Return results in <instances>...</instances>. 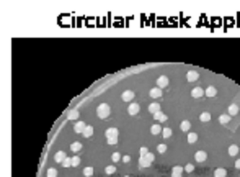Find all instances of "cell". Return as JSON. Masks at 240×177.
<instances>
[{
    "label": "cell",
    "mask_w": 240,
    "mask_h": 177,
    "mask_svg": "<svg viewBox=\"0 0 240 177\" xmlns=\"http://www.w3.org/2000/svg\"><path fill=\"white\" fill-rule=\"evenodd\" d=\"M111 113V108L108 103H101V105H98V108H96V115H98V118H108Z\"/></svg>",
    "instance_id": "cell-1"
},
{
    "label": "cell",
    "mask_w": 240,
    "mask_h": 177,
    "mask_svg": "<svg viewBox=\"0 0 240 177\" xmlns=\"http://www.w3.org/2000/svg\"><path fill=\"white\" fill-rule=\"evenodd\" d=\"M152 162H154V154H152V152H149V154H145V156H142V157H139V166L140 167H149Z\"/></svg>",
    "instance_id": "cell-2"
},
{
    "label": "cell",
    "mask_w": 240,
    "mask_h": 177,
    "mask_svg": "<svg viewBox=\"0 0 240 177\" xmlns=\"http://www.w3.org/2000/svg\"><path fill=\"white\" fill-rule=\"evenodd\" d=\"M157 87H160V89L168 87V77L167 76H160L159 79H157Z\"/></svg>",
    "instance_id": "cell-3"
},
{
    "label": "cell",
    "mask_w": 240,
    "mask_h": 177,
    "mask_svg": "<svg viewBox=\"0 0 240 177\" xmlns=\"http://www.w3.org/2000/svg\"><path fill=\"white\" fill-rule=\"evenodd\" d=\"M203 95H206L204 90H203V87H195L193 92H191V97H195V98H201Z\"/></svg>",
    "instance_id": "cell-4"
},
{
    "label": "cell",
    "mask_w": 240,
    "mask_h": 177,
    "mask_svg": "<svg viewBox=\"0 0 240 177\" xmlns=\"http://www.w3.org/2000/svg\"><path fill=\"white\" fill-rule=\"evenodd\" d=\"M139 111H140L139 103H131V105H129V108H127V113H129V115H137Z\"/></svg>",
    "instance_id": "cell-5"
},
{
    "label": "cell",
    "mask_w": 240,
    "mask_h": 177,
    "mask_svg": "<svg viewBox=\"0 0 240 177\" xmlns=\"http://www.w3.org/2000/svg\"><path fill=\"white\" fill-rule=\"evenodd\" d=\"M121 98H123L124 102H131V100H134V92H132V90H126V92H123Z\"/></svg>",
    "instance_id": "cell-6"
},
{
    "label": "cell",
    "mask_w": 240,
    "mask_h": 177,
    "mask_svg": "<svg viewBox=\"0 0 240 177\" xmlns=\"http://www.w3.org/2000/svg\"><path fill=\"white\" fill-rule=\"evenodd\" d=\"M183 171H185V167H181V166H175L173 169H172V177H181Z\"/></svg>",
    "instance_id": "cell-7"
},
{
    "label": "cell",
    "mask_w": 240,
    "mask_h": 177,
    "mask_svg": "<svg viewBox=\"0 0 240 177\" xmlns=\"http://www.w3.org/2000/svg\"><path fill=\"white\" fill-rule=\"evenodd\" d=\"M150 97H152V98H160V97H162V89H160V87L150 89Z\"/></svg>",
    "instance_id": "cell-8"
},
{
    "label": "cell",
    "mask_w": 240,
    "mask_h": 177,
    "mask_svg": "<svg viewBox=\"0 0 240 177\" xmlns=\"http://www.w3.org/2000/svg\"><path fill=\"white\" fill-rule=\"evenodd\" d=\"M105 135H106V139L108 138H118V128H108L105 131Z\"/></svg>",
    "instance_id": "cell-9"
},
{
    "label": "cell",
    "mask_w": 240,
    "mask_h": 177,
    "mask_svg": "<svg viewBox=\"0 0 240 177\" xmlns=\"http://www.w3.org/2000/svg\"><path fill=\"white\" fill-rule=\"evenodd\" d=\"M186 79H188L190 82H196L198 79H199V74H198L196 71H190L188 74H186Z\"/></svg>",
    "instance_id": "cell-10"
},
{
    "label": "cell",
    "mask_w": 240,
    "mask_h": 177,
    "mask_svg": "<svg viewBox=\"0 0 240 177\" xmlns=\"http://www.w3.org/2000/svg\"><path fill=\"white\" fill-rule=\"evenodd\" d=\"M54 159H56V162H59V164H62V162H64L65 159H67V156H65V152H64V151H59V152H56Z\"/></svg>",
    "instance_id": "cell-11"
},
{
    "label": "cell",
    "mask_w": 240,
    "mask_h": 177,
    "mask_svg": "<svg viewBox=\"0 0 240 177\" xmlns=\"http://www.w3.org/2000/svg\"><path fill=\"white\" fill-rule=\"evenodd\" d=\"M85 128H87V125L83 122H77L75 123V126H74V130H75V133H83L85 131Z\"/></svg>",
    "instance_id": "cell-12"
},
{
    "label": "cell",
    "mask_w": 240,
    "mask_h": 177,
    "mask_svg": "<svg viewBox=\"0 0 240 177\" xmlns=\"http://www.w3.org/2000/svg\"><path fill=\"white\" fill-rule=\"evenodd\" d=\"M204 94H206L207 97H216V95H217V89H216L214 85H209V87L204 90Z\"/></svg>",
    "instance_id": "cell-13"
},
{
    "label": "cell",
    "mask_w": 240,
    "mask_h": 177,
    "mask_svg": "<svg viewBox=\"0 0 240 177\" xmlns=\"http://www.w3.org/2000/svg\"><path fill=\"white\" fill-rule=\"evenodd\" d=\"M149 111H150V113H154V115H155V113H159V111H160V103H159V102L150 103V105H149Z\"/></svg>",
    "instance_id": "cell-14"
},
{
    "label": "cell",
    "mask_w": 240,
    "mask_h": 177,
    "mask_svg": "<svg viewBox=\"0 0 240 177\" xmlns=\"http://www.w3.org/2000/svg\"><path fill=\"white\" fill-rule=\"evenodd\" d=\"M206 157H207V154H206L204 151H198V152L195 154V159H196L198 162H204Z\"/></svg>",
    "instance_id": "cell-15"
},
{
    "label": "cell",
    "mask_w": 240,
    "mask_h": 177,
    "mask_svg": "<svg viewBox=\"0 0 240 177\" xmlns=\"http://www.w3.org/2000/svg\"><path fill=\"white\" fill-rule=\"evenodd\" d=\"M227 113H229L230 116H234L239 113V105H235V103H232V105L229 107V110H227Z\"/></svg>",
    "instance_id": "cell-16"
},
{
    "label": "cell",
    "mask_w": 240,
    "mask_h": 177,
    "mask_svg": "<svg viewBox=\"0 0 240 177\" xmlns=\"http://www.w3.org/2000/svg\"><path fill=\"white\" fill-rule=\"evenodd\" d=\"M230 118H232V116H230L229 113H224V115H220V116H219V122L222 123V125H227V123L230 122Z\"/></svg>",
    "instance_id": "cell-17"
},
{
    "label": "cell",
    "mask_w": 240,
    "mask_h": 177,
    "mask_svg": "<svg viewBox=\"0 0 240 177\" xmlns=\"http://www.w3.org/2000/svg\"><path fill=\"white\" fill-rule=\"evenodd\" d=\"M154 118L157 120V122H167V118H168V116H167L165 113L159 111V113H155V115H154Z\"/></svg>",
    "instance_id": "cell-18"
},
{
    "label": "cell",
    "mask_w": 240,
    "mask_h": 177,
    "mask_svg": "<svg viewBox=\"0 0 240 177\" xmlns=\"http://www.w3.org/2000/svg\"><path fill=\"white\" fill-rule=\"evenodd\" d=\"M225 176H227V171L222 169V167H219V169L214 171V177H225Z\"/></svg>",
    "instance_id": "cell-19"
},
{
    "label": "cell",
    "mask_w": 240,
    "mask_h": 177,
    "mask_svg": "<svg viewBox=\"0 0 240 177\" xmlns=\"http://www.w3.org/2000/svg\"><path fill=\"white\" fill-rule=\"evenodd\" d=\"M80 149H82V144H80L79 141H75V143L70 144V151H72V152H79Z\"/></svg>",
    "instance_id": "cell-20"
},
{
    "label": "cell",
    "mask_w": 240,
    "mask_h": 177,
    "mask_svg": "<svg viewBox=\"0 0 240 177\" xmlns=\"http://www.w3.org/2000/svg\"><path fill=\"white\" fill-rule=\"evenodd\" d=\"M82 135H83V136H85V138H90V136H93V126H88V125H87L85 131L82 133Z\"/></svg>",
    "instance_id": "cell-21"
},
{
    "label": "cell",
    "mask_w": 240,
    "mask_h": 177,
    "mask_svg": "<svg viewBox=\"0 0 240 177\" xmlns=\"http://www.w3.org/2000/svg\"><path fill=\"white\" fill-rule=\"evenodd\" d=\"M237 152H239V146H237V144H232V146L229 148V154L230 156H237Z\"/></svg>",
    "instance_id": "cell-22"
},
{
    "label": "cell",
    "mask_w": 240,
    "mask_h": 177,
    "mask_svg": "<svg viewBox=\"0 0 240 177\" xmlns=\"http://www.w3.org/2000/svg\"><path fill=\"white\" fill-rule=\"evenodd\" d=\"M150 133H152V135H160V133H162V128H160L159 125H152V128H150Z\"/></svg>",
    "instance_id": "cell-23"
},
{
    "label": "cell",
    "mask_w": 240,
    "mask_h": 177,
    "mask_svg": "<svg viewBox=\"0 0 240 177\" xmlns=\"http://www.w3.org/2000/svg\"><path fill=\"white\" fill-rule=\"evenodd\" d=\"M196 141H198V135H196V133H190V135H188V143L193 144V143H196Z\"/></svg>",
    "instance_id": "cell-24"
},
{
    "label": "cell",
    "mask_w": 240,
    "mask_h": 177,
    "mask_svg": "<svg viewBox=\"0 0 240 177\" xmlns=\"http://www.w3.org/2000/svg\"><path fill=\"white\" fill-rule=\"evenodd\" d=\"M83 176H85V177H92V176H93V167H92V166L85 167V169H83Z\"/></svg>",
    "instance_id": "cell-25"
},
{
    "label": "cell",
    "mask_w": 240,
    "mask_h": 177,
    "mask_svg": "<svg viewBox=\"0 0 240 177\" xmlns=\"http://www.w3.org/2000/svg\"><path fill=\"white\" fill-rule=\"evenodd\" d=\"M199 120H201V122H209V120H211V113H207V111L201 113V115H199Z\"/></svg>",
    "instance_id": "cell-26"
},
{
    "label": "cell",
    "mask_w": 240,
    "mask_h": 177,
    "mask_svg": "<svg viewBox=\"0 0 240 177\" xmlns=\"http://www.w3.org/2000/svg\"><path fill=\"white\" fill-rule=\"evenodd\" d=\"M190 128H191V123L188 122V120L181 122V130H183V131H190Z\"/></svg>",
    "instance_id": "cell-27"
},
{
    "label": "cell",
    "mask_w": 240,
    "mask_h": 177,
    "mask_svg": "<svg viewBox=\"0 0 240 177\" xmlns=\"http://www.w3.org/2000/svg\"><path fill=\"white\" fill-rule=\"evenodd\" d=\"M162 135H163V138H170L172 136V130L168 126H165L163 130H162Z\"/></svg>",
    "instance_id": "cell-28"
},
{
    "label": "cell",
    "mask_w": 240,
    "mask_h": 177,
    "mask_svg": "<svg viewBox=\"0 0 240 177\" xmlns=\"http://www.w3.org/2000/svg\"><path fill=\"white\" fill-rule=\"evenodd\" d=\"M77 118H79V111L77 110H72L69 113V120H77Z\"/></svg>",
    "instance_id": "cell-29"
},
{
    "label": "cell",
    "mask_w": 240,
    "mask_h": 177,
    "mask_svg": "<svg viewBox=\"0 0 240 177\" xmlns=\"http://www.w3.org/2000/svg\"><path fill=\"white\" fill-rule=\"evenodd\" d=\"M46 177H57V171H56V169H52V167H51V169H47V176Z\"/></svg>",
    "instance_id": "cell-30"
},
{
    "label": "cell",
    "mask_w": 240,
    "mask_h": 177,
    "mask_svg": "<svg viewBox=\"0 0 240 177\" xmlns=\"http://www.w3.org/2000/svg\"><path fill=\"white\" fill-rule=\"evenodd\" d=\"M80 164V157L79 156H74L72 157V167H77Z\"/></svg>",
    "instance_id": "cell-31"
},
{
    "label": "cell",
    "mask_w": 240,
    "mask_h": 177,
    "mask_svg": "<svg viewBox=\"0 0 240 177\" xmlns=\"http://www.w3.org/2000/svg\"><path fill=\"white\" fill-rule=\"evenodd\" d=\"M62 166H64V167H70V166H72V157H67V159L62 162Z\"/></svg>",
    "instance_id": "cell-32"
},
{
    "label": "cell",
    "mask_w": 240,
    "mask_h": 177,
    "mask_svg": "<svg viewBox=\"0 0 240 177\" xmlns=\"http://www.w3.org/2000/svg\"><path fill=\"white\" fill-rule=\"evenodd\" d=\"M105 171H106V174H115V172H116V167H115V166H108Z\"/></svg>",
    "instance_id": "cell-33"
},
{
    "label": "cell",
    "mask_w": 240,
    "mask_h": 177,
    "mask_svg": "<svg viewBox=\"0 0 240 177\" xmlns=\"http://www.w3.org/2000/svg\"><path fill=\"white\" fill-rule=\"evenodd\" d=\"M121 159H123V157H121V154H119V152H113V161H115V162L121 161Z\"/></svg>",
    "instance_id": "cell-34"
},
{
    "label": "cell",
    "mask_w": 240,
    "mask_h": 177,
    "mask_svg": "<svg viewBox=\"0 0 240 177\" xmlns=\"http://www.w3.org/2000/svg\"><path fill=\"white\" fill-rule=\"evenodd\" d=\"M157 151H159V152H162V154H163V152L167 151V146H165V144H159V146H157Z\"/></svg>",
    "instance_id": "cell-35"
},
{
    "label": "cell",
    "mask_w": 240,
    "mask_h": 177,
    "mask_svg": "<svg viewBox=\"0 0 240 177\" xmlns=\"http://www.w3.org/2000/svg\"><path fill=\"white\" fill-rule=\"evenodd\" d=\"M185 171L188 172V174H190V172L195 171V166H193V164H186V166H185Z\"/></svg>",
    "instance_id": "cell-36"
},
{
    "label": "cell",
    "mask_w": 240,
    "mask_h": 177,
    "mask_svg": "<svg viewBox=\"0 0 240 177\" xmlns=\"http://www.w3.org/2000/svg\"><path fill=\"white\" fill-rule=\"evenodd\" d=\"M145 154H149V149H147L145 146H142V148H140V157L145 156Z\"/></svg>",
    "instance_id": "cell-37"
},
{
    "label": "cell",
    "mask_w": 240,
    "mask_h": 177,
    "mask_svg": "<svg viewBox=\"0 0 240 177\" xmlns=\"http://www.w3.org/2000/svg\"><path fill=\"white\" fill-rule=\"evenodd\" d=\"M106 141H108V144H116L118 143V138H108Z\"/></svg>",
    "instance_id": "cell-38"
},
{
    "label": "cell",
    "mask_w": 240,
    "mask_h": 177,
    "mask_svg": "<svg viewBox=\"0 0 240 177\" xmlns=\"http://www.w3.org/2000/svg\"><path fill=\"white\" fill-rule=\"evenodd\" d=\"M123 161H124V162H129L131 157H129V156H124V157H123Z\"/></svg>",
    "instance_id": "cell-39"
},
{
    "label": "cell",
    "mask_w": 240,
    "mask_h": 177,
    "mask_svg": "<svg viewBox=\"0 0 240 177\" xmlns=\"http://www.w3.org/2000/svg\"><path fill=\"white\" fill-rule=\"evenodd\" d=\"M235 167H237V169H240V159H237V161H235Z\"/></svg>",
    "instance_id": "cell-40"
},
{
    "label": "cell",
    "mask_w": 240,
    "mask_h": 177,
    "mask_svg": "<svg viewBox=\"0 0 240 177\" xmlns=\"http://www.w3.org/2000/svg\"><path fill=\"white\" fill-rule=\"evenodd\" d=\"M124 177H129V176H124Z\"/></svg>",
    "instance_id": "cell-41"
}]
</instances>
